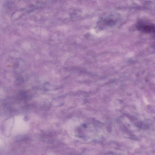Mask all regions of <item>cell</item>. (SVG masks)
<instances>
[{"label":"cell","mask_w":155,"mask_h":155,"mask_svg":"<svg viewBox=\"0 0 155 155\" xmlns=\"http://www.w3.org/2000/svg\"><path fill=\"white\" fill-rule=\"evenodd\" d=\"M139 31L146 33L155 34V24L143 21H140L136 25Z\"/></svg>","instance_id":"1"}]
</instances>
